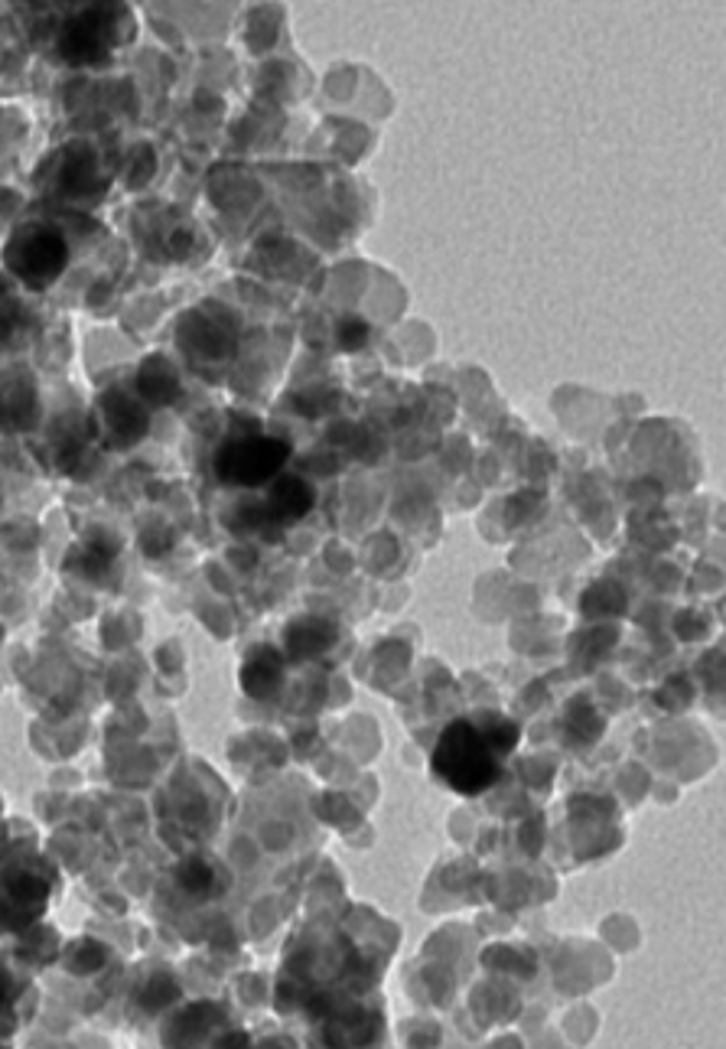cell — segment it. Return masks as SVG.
I'll return each instance as SVG.
<instances>
[{
	"mask_svg": "<svg viewBox=\"0 0 726 1049\" xmlns=\"http://www.w3.org/2000/svg\"><path fill=\"white\" fill-rule=\"evenodd\" d=\"M499 753L482 727L469 721L450 723L434 750V773L462 795H476L499 776Z\"/></svg>",
	"mask_w": 726,
	"mask_h": 1049,
	"instance_id": "1",
	"label": "cell"
},
{
	"mask_svg": "<svg viewBox=\"0 0 726 1049\" xmlns=\"http://www.w3.org/2000/svg\"><path fill=\"white\" fill-rule=\"evenodd\" d=\"M290 457V447L284 441L274 437H245V441H232L222 454H218V476L225 483L235 486H258L270 479Z\"/></svg>",
	"mask_w": 726,
	"mask_h": 1049,
	"instance_id": "2",
	"label": "cell"
},
{
	"mask_svg": "<svg viewBox=\"0 0 726 1049\" xmlns=\"http://www.w3.org/2000/svg\"><path fill=\"white\" fill-rule=\"evenodd\" d=\"M66 258L68 252L63 235L53 232V229H46V225H33V229L20 232V235L10 242V248H7V264H10L23 280H30V284H36V287L50 284V280L63 271Z\"/></svg>",
	"mask_w": 726,
	"mask_h": 1049,
	"instance_id": "3",
	"label": "cell"
},
{
	"mask_svg": "<svg viewBox=\"0 0 726 1049\" xmlns=\"http://www.w3.org/2000/svg\"><path fill=\"white\" fill-rule=\"evenodd\" d=\"M105 13L102 10H88L85 17H78L66 33V56L72 63H88V60H98L105 56L108 43H105Z\"/></svg>",
	"mask_w": 726,
	"mask_h": 1049,
	"instance_id": "4",
	"label": "cell"
},
{
	"mask_svg": "<svg viewBox=\"0 0 726 1049\" xmlns=\"http://www.w3.org/2000/svg\"><path fill=\"white\" fill-rule=\"evenodd\" d=\"M277 681H280V656L274 649L255 653V658L242 671V685L252 698H267L277 688Z\"/></svg>",
	"mask_w": 726,
	"mask_h": 1049,
	"instance_id": "5",
	"label": "cell"
},
{
	"mask_svg": "<svg viewBox=\"0 0 726 1049\" xmlns=\"http://www.w3.org/2000/svg\"><path fill=\"white\" fill-rule=\"evenodd\" d=\"M270 506L277 509L280 519H300L313 506V492H310V486L303 479L287 476V479L277 483V489L270 496Z\"/></svg>",
	"mask_w": 726,
	"mask_h": 1049,
	"instance_id": "6",
	"label": "cell"
},
{
	"mask_svg": "<svg viewBox=\"0 0 726 1049\" xmlns=\"http://www.w3.org/2000/svg\"><path fill=\"white\" fill-rule=\"evenodd\" d=\"M332 643V633L327 623L320 619H307V623H297L290 633H287V649L293 656H310L317 649H327Z\"/></svg>",
	"mask_w": 726,
	"mask_h": 1049,
	"instance_id": "7",
	"label": "cell"
},
{
	"mask_svg": "<svg viewBox=\"0 0 726 1049\" xmlns=\"http://www.w3.org/2000/svg\"><path fill=\"white\" fill-rule=\"evenodd\" d=\"M180 880H183V883H186V887H190L193 893H202V890H205V887L212 883V870H209L205 863L193 860V863H186V870L180 873Z\"/></svg>",
	"mask_w": 726,
	"mask_h": 1049,
	"instance_id": "8",
	"label": "cell"
},
{
	"mask_svg": "<svg viewBox=\"0 0 726 1049\" xmlns=\"http://www.w3.org/2000/svg\"><path fill=\"white\" fill-rule=\"evenodd\" d=\"M365 336H369V327H365V324H359V320H345V324L339 327V342H342V349H359V346L365 342Z\"/></svg>",
	"mask_w": 726,
	"mask_h": 1049,
	"instance_id": "9",
	"label": "cell"
}]
</instances>
